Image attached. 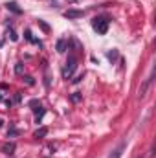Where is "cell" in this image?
Here are the masks:
<instances>
[{
  "instance_id": "obj_2",
  "label": "cell",
  "mask_w": 156,
  "mask_h": 158,
  "mask_svg": "<svg viewBox=\"0 0 156 158\" xmlns=\"http://www.w3.org/2000/svg\"><path fill=\"white\" fill-rule=\"evenodd\" d=\"M76 66H77V59H76L74 55H70V57H68V61H66V64H64L63 77H64V79H70V77H72V74L76 72Z\"/></svg>"
},
{
  "instance_id": "obj_3",
  "label": "cell",
  "mask_w": 156,
  "mask_h": 158,
  "mask_svg": "<svg viewBox=\"0 0 156 158\" xmlns=\"http://www.w3.org/2000/svg\"><path fill=\"white\" fill-rule=\"evenodd\" d=\"M83 15H84V11H81V9H68V11H64L66 19H81Z\"/></svg>"
},
{
  "instance_id": "obj_13",
  "label": "cell",
  "mask_w": 156,
  "mask_h": 158,
  "mask_svg": "<svg viewBox=\"0 0 156 158\" xmlns=\"http://www.w3.org/2000/svg\"><path fill=\"white\" fill-rule=\"evenodd\" d=\"M9 37H11V40H13V42H17V40H18V37L15 35V31H13V30H9Z\"/></svg>"
},
{
  "instance_id": "obj_10",
  "label": "cell",
  "mask_w": 156,
  "mask_h": 158,
  "mask_svg": "<svg viewBox=\"0 0 156 158\" xmlns=\"http://www.w3.org/2000/svg\"><path fill=\"white\" fill-rule=\"evenodd\" d=\"M119 156H121V147H119V149H116V151H114V153H112L109 158H119Z\"/></svg>"
},
{
  "instance_id": "obj_9",
  "label": "cell",
  "mask_w": 156,
  "mask_h": 158,
  "mask_svg": "<svg viewBox=\"0 0 156 158\" xmlns=\"http://www.w3.org/2000/svg\"><path fill=\"white\" fill-rule=\"evenodd\" d=\"M39 26H40V28H42V30H44V31H46V33L50 31V26H48V24H46L44 20H39Z\"/></svg>"
},
{
  "instance_id": "obj_15",
  "label": "cell",
  "mask_w": 156,
  "mask_h": 158,
  "mask_svg": "<svg viewBox=\"0 0 156 158\" xmlns=\"http://www.w3.org/2000/svg\"><path fill=\"white\" fill-rule=\"evenodd\" d=\"M15 134H18V131H17V129H11V131L7 132V138H11V136H15Z\"/></svg>"
},
{
  "instance_id": "obj_12",
  "label": "cell",
  "mask_w": 156,
  "mask_h": 158,
  "mask_svg": "<svg viewBox=\"0 0 156 158\" xmlns=\"http://www.w3.org/2000/svg\"><path fill=\"white\" fill-rule=\"evenodd\" d=\"M107 57H109L110 61H112V59H116V57H117V52H109V53H107Z\"/></svg>"
},
{
  "instance_id": "obj_5",
  "label": "cell",
  "mask_w": 156,
  "mask_h": 158,
  "mask_svg": "<svg viewBox=\"0 0 156 158\" xmlns=\"http://www.w3.org/2000/svg\"><path fill=\"white\" fill-rule=\"evenodd\" d=\"M15 147H17V145H15L13 142H9V143H4V145H2V153H4V155H9V156H11V155L15 153Z\"/></svg>"
},
{
  "instance_id": "obj_4",
  "label": "cell",
  "mask_w": 156,
  "mask_h": 158,
  "mask_svg": "<svg viewBox=\"0 0 156 158\" xmlns=\"http://www.w3.org/2000/svg\"><path fill=\"white\" fill-rule=\"evenodd\" d=\"M6 7H7V11H11V13H15V15H20V13H22V9L18 7L17 2H7Z\"/></svg>"
},
{
  "instance_id": "obj_14",
  "label": "cell",
  "mask_w": 156,
  "mask_h": 158,
  "mask_svg": "<svg viewBox=\"0 0 156 158\" xmlns=\"http://www.w3.org/2000/svg\"><path fill=\"white\" fill-rule=\"evenodd\" d=\"M15 72H17V74H22V63H17V66H15Z\"/></svg>"
},
{
  "instance_id": "obj_8",
  "label": "cell",
  "mask_w": 156,
  "mask_h": 158,
  "mask_svg": "<svg viewBox=\"0 0 156 158\" xmlns=\"http://www.w3.org/2000/svg\"><path fill=\"white\" fill-rule=\"evenodd\" d=\"M44 112H46V110H44V109L40 107V110H39V112H37V116H35V121H37V123H39L40 119H42V116H44Z\"/></svg>"
},
{
  "instance_id": "obj_6",
  "label": "cell",
  "mask_w": 156,
  "mask_h": 158,
  "mask_svg": "<svg viewBox=\"0 0 156 158\" xmlns=\"http://www.w3.org/2000/svg\"><path fill=\"white\" fill-rule=\"evenodd\" d=\"M57 52H59V53H64V52H66V39L57 40Z\"/></svg>"
},
{
  "instance_id": "obj_11",
  "label": "cell",
  "mask_w": 156,
  "mask_h": 158,
  "mask_svg": "<svg viewBox=\"0 0 156 158\" xmlns=\"http://www.w3.org/2000/svg\"><path fill=\"white\" fill-rule=\"evenodd\" d=\"M72 101H74V103H77V101H81V96H79V92H76V94H72Z\"/></svg>"
},
{
  "instance_id": "obj_16",
  "label": "cell",
  "mask_w": 156,
  "mask_h": 158,
  "mask_svg": "<svg viewBox=\"0 0 156 158\" xmlns=\"http://www.w3.org/2000/svg\"><path fill=\"white\" fill-rule=\"evenodd\" d=\"M30 107H40V103L37 99H31V101H30Z\"/></svg>"
},
{
  "instance_id": "obj_1",
  "label": "cell",
  "mask_w": 156,
  "mask_h": 158,
  "mask_svg": "<svg viewBox=\"0 0 156 158\" xmlns=\"http://www.w3.org/2000/svg\"><path fill=\"white\" fill-rule=\"evenodd\" d=\"M92 28L99 33V35H105L109 31V19L107 17H96L92 20Z\"/></svg>"
},
{
  "instance_id": "obj_17",
  "label": "cell",
  "mask_w": 156,
  "mask_h": 158,
  "mask_svg": "<svg viewBox=\"0 0 156 158\" xmlns=\"http://www.w3.org/2000/svg\"><path fill=\"white\" fill-rule=\"evenodd\" d=\"M0 127H2V119H0Z\"/></svg>"
},
{
  "instance_id": "obj_18",
  "label": "cell",
  "mask_w": 156,
  "mask_h": 158,
  "mask_svg": "<svg viewBox=\"0 0 156 158\" xmlns=\"http://www.w3.org/2000/svg\"><path fill=\"white\" fill-rule=\"evenodd\" d=\"M0 101H2V96H0Z\"/></svg>"
},
{
  "instance_id": "obj_7",
  "label": "cell",
  "mask_w": 156,
  "mask_h": 158,
  "mask_svg": "<svg viewBox=\"0 0 156 158\" xmlns=\"http://www.w3.org/2000/svg\"><path fill=\"white\" fill-rule=\"evenodd\" d=\"M48 134V129L46 127H42V129H39V131H35V138H44Z\"/></svg>"
}]
</instances>
